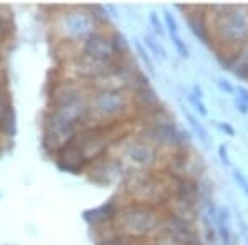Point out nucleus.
<instances>
[{
	"instance_id": "nucleus-1",
	"label": "nucleus",
	"mask_w": 248,
	"mask_h": 245,
	"mask_svg": "<svg viewBox=\"0 0 248 245\" xmlns=\"http://www.w3.org/2000/svg\"><path fill=\"white\" fill-rule=\"evenodd\" d=\"M214 53H237L248 42V5H207Z\"/></svg>"
},
{
	"instance_id": "nucleus-2",
	"label": "nucleus",
	"mask_w": 248,
	"mask_h": 245,
	"mask_svg": "<svg viewBox=\"0 0 248 245\" xmlns=\"http://www.w3.org/2000/svg\"><path fill=\"white\" fill-rule=\"evenodd\" d=\"M162 212L164 209L149 204L126 200L121 202L113 229L116 234L133 239L139 244H147L157 232H161Z\"/></svg>"
},
{
	"instance_id": "nucleus-3",
	"label": "nucleus",
	"mask_w": 248,
	"mask_h": 245,
	"mask_svg": "<svg viewBox=\"0 0 248 245\" xmlns=\"http://www.w3.org/2000/svg\"><path fill=\"white\" fill-rule=\"evenodd\" d=\"M90 124H119L136 114L133 99L127 90H96L90 91Z\"/></svg>"
},
{
	"instance_id": "nucleus-4",
	"label": "nucleus",
	"mask_w": 248,
	"mask_h": 245,
	"mask_svg": "<svg viewBox=\"0 0 248 245\" xmlns=\"http://www.w3.org/2000/svg\"><path fill=\"white\" fill-rule=\"evenodd\" d=\"M119 144V156L121 163L129 172H149L155 171L161 164L162 151L157 149L153 143L146 141L141 136H129L123 138Z\"/></svg>"
},
{
	"instance_id": "nucleus-5",
	"label": "nucleus",
	"mask_w": 248,
	"mask_h": 245,
	"mask_svg": "<svg viewBox=\"0 0 248 245\" xmlns=\"http://www.w3.org/2000/svg\"><path fill=\"white\" fill-rule=\"evenodd\" d=\"M57 29L66 42H85L88 37L98 32L93 17L86 7H71L60 15Z\"/></svg>"
},
{
	"instance_id": "nucleus-6",
	"label": "nucleus",
	"mask_w": 248,
	"mask_h": 245,
	"mask_svg": "<svg viewBox=\"0 0 248 245\" xmlns=\"http://www.w3.org/2000/svg\"><path fill=\"white\" fill-rule=\"evenodd\" d=\"M81 53L86 57L99 60V62H118L113 40H111V32L98 30L91 37H88L81 45Z\"/></svg>"
},
{
	"instance_id": "nucleus-7",
	"label": "nucleus",
	"mask_w": 248,
	"mask_h": 245,
	"mask_svg": "<svg viewBox=\"0 0 248 245\" xmlns=\"http://www.w3.org/2000/svg\"><path fill=\"white\" fill-rule=\"evenodd\" d=\"M184 12V17L187 20V25L192 33L195 35L203 45H212V32H210V17L207 5H187L181 7Z\"/></svg>"
},
{
	"instance_id": "nucleus-8",
	"label": "nucleus",
	"mask_w": 248,
	"mask_h": 245,
	"mask_svg": "<svg viewBox=\"0 0 248 245\" xmlns=\"http://www.w3.org/2000/svg\"><path fill=\"white\" fill-rule=\"evenodd\" d=\"M161 232H166L175 239L182 240L184 244L194 240L195 237H199V227L195 222H190V220H186L182 217L172 214V212L166 211L164 209L162 212V220H161Z\"/></svg>"
},
{
	"instance_id": "nucleus-9",
	"label": "nucleus",
	"mask_w": 248,
	"mask_h": 245,
	"mask_svg": "<svg viewBox=\"0 0 248 245\" xmlns=\"http://www.w3.org/2000/svg\"><path fill=\"white\" fill-rule=\"evenodd\" d=\"M53 158L57 161L60 169L70 172V174H81V172H86L88 166H90V163L86 161L81 149H79L78 144L75 141H71L70 144H66L65 147H62Z\"/></svg>"
},
{
	"instance_id": "nucleus-10",
	"label": "nucleus",
	"mask_w": 248,
	"mask_h": 245,
	"mask_svg": "<svg viewBox=\"0 0 248 245\" xmlns=\"http://www.w3.org/2000/svg\"><path fill=\"white\" fill-rule=\"evenodd\" d=\"M119 207H121V200H116L114 197L109 199L106 204L103 206L91 209V211L85 212V220L90 224L91 227L94 229H106L111 227L116 220V215L119 212Z\"/></svg>"
},
{
	"instance_id": "nucleus-11",
	"label": "nucleus",
	"mask_w": 248,
	"mask_h": 245,
	"mask_svg": "<svg viewBox=\"0 0 248 245\" xmlns=\"http://www.w3.org/2000/svg\"><path fill=\"white\" fill-rule=\"evenodd\" d=\"M182 111H184V116H186L187 123H189L192 132H194V136L203 144V146H205V149H210L212 138H210L209 131H207V128L203 126V123L195 114H192L189 110H186V106H182Z\"/></svg>"
},
{
	"instance_id": "nucleus-12",
	"label": "nucleus",
	"mask_w": 248,
	"mask_h": 245,
	"mask_svg": "<svg viewBox=\"0 0 248 245\" xmlns=\"http://www.w3.org/2000/svg\"><path fill=\"white\" fill-rule=\"evenodd\" d=\"M142 45L146 47V50L149 51V55L155 60H161V62H166V60H169L167 57V50L164 48V45L161 43V40H159L155 35H153L151 32H146V33L142 35L141 38Z\"/></svg>"
},
{
	"instance_id": "nucleus-13",
	"label": "nucleus",
	"mask_w": 248,
	"mask_h": 245,
	"mask_svg": "<svg viewBox=\"0 0 248 245\" xmlns=\"http://www.w3.org/2000/svg\"><path fill=\"white\" fill-rule=\"evenodd\" d=\"M12 106L9 99V91L0 83V130L2 132L7 131V126H12Z\"/></svg>"
},
{
	"instance_id": "nucleus-14",
	"label": "nucleus",
	"mask_w": 248,
	"mask_h": 245,
	"mask_svg": "<svg viewBox=\"0 0 248 245\" xmlns=\"http://www.w3.org/2000/svg\"><path fill=\"white\" fill-rule=\"evenodd\" d=\"M111 40H113V45H114V50H116V55L118 58H126L131 55V45L127 42V38L124 37L121 32L118 30H111Z\"/></svg>"
},
{
	"instance_id": "nucleus-15",
	"label": "nucleus",
	"mask_w": 248,
	"mask_h": 245,
	"mask_svg": "<svg viewBox=\"0 0 248 245\" xmlns=\"http://www.w3.org/2000/svg\"><path fill=\"white\" fill-rule=\"evenodd\" d=\"M166 33L169 35L172 45H174V48H175V51H177L179 57L186 58V60L189 58L190 57V51H189V47H187V43L184 42V38H182V35H181V30H179V29L167 30Z\"/></svg>"
},
{
	"instance_id": "nucleus-16",
	"label": "nucleus",
	"mask_w": 248,
	"mask_h": 245,
	"mask_svg": "<svg viewBox=\"0 0 248 245\" xmlns=\"http://www.w3.org/2000/svg\"><path fill=\"white\" fill-rule=\"evenodd\" d=\"M96 245H142V244L136 242V240H133V239H127V237H123V235L116 234L113 226H111L109 234L103 235Z\"/></svg>"
},
{
	"instance_id": "nucleus-17",
	"label": "nucleus",
	"mask_w": 248,
	"mask_h": 245,
	"mask_svg": "<svg viewBox=\"0 0 248 245\" xmlns=\"http://www.w3.org/2000/svg\"><path fill=\"white\" fill-rule=\"evenodd\" d=\"M88 12L91 14V17H93L96 27H109V14H108L106 7L105 5H88L86 7Z\"/></svg>"
},
{
	"instance_id": "nucleus-18",
	"label": "nucleus",
	"mask_w": 248,
	"mask_h": 245,
	"mask_svg": "<svg viewBox=\"0 0 248 245\" xmlns=\"http://www.w3.org/2000/svg\"><path fill=\"white\" fill-rule=\"evenodd\" d=\"M134 48H136V53L138 57L141 58V62L146 65V70L149 71V75H155V68H154V62H153V57L149 55V51L146 50V47L142 45V42L139 38H134Z\"/></svg>"
},
{
	"instance_id": "nucleus-19",
	"label": "nucleus",
	"mask_w": 248,
	"mask_h": 245,
	"mask_svg": "<svg viewBox=\"0 0 248 245\" xmlns=\"http://www.w3.org/2000/svg\"><path fill=\"white\" fill-rule=\"evenodd\" d=\"M233 217L238 227V239L242 240L243 245H248V220L245 219V215L242 214V211L238 207H235Z\"/></svg>"
},
{
	"instance_id": "nucleus-20",
	"label": "nucleus",
	"mask_w": 248,
	"mask_h": 245,
	"mask_svg": "<svg viewBox=\"0 0 248 245\" xmlns=\"http://www.w3.org/2000/svg\"><path fill=\"white\" fill-rule=\"evenodd\" d=\"M186 98H187V101H189V104L192 106V110L195 111L199 116H202V118H205V116H209V110H207V106H205V103H203V99L202 98H197L192 91H186Z\"/></svg>"
},
{
	"instance_id": "nucleus-21",
	"label": "nucleus",
	"mask_w": 248,
	"mask_h": 245,
	"mask_svg": "<svg viewBox=\"0 0 248 245\" xmlns=\"http://www.w3.org/2000/svg\"><path fill=\"white\" fill-rule=\"evenodd\" d=\"M149 25H151V29H153L154 33L157 38H162L164 35H166V27H164V22H162V18L159 17V14L155 10H151L149 12Z\"/></svg>"
},
{
	"instance_id": "nucleus-22",
	"label": "nucleus",
	"mask_w": 248,
	"mask_h": 245,
	"mask_svg": "<svg viewBox=\"0 0 248 245\" xmlns=\"http://www.w3.org/2000/svg\"><path fill=\"white\" fill-rule=\"evenodd\" d=\"M232 176H233V180L237 182V186L242 189V192L248 197V178L245 172L242 169H238V167H235V169L232 171Z\"/></svg>"
},
{
	"instance_id": "nucleus-23",
	"label": "nucleus",
	"mask_w": 248,
	"mask_h": 245,
	"mask_svg": "<svg viewBox=\"0 0 248 245\" xmlns=\"http://www.w3.org/2000/svg\"><path fill=\"white\" fill-rule=\"evenodd\" d=\"M214 80H215V85H217V88L222 93L235 96V86L232 85V82L229 78H225V76H215Z\"/></svg>"
},
{
	"instance_id": "nucleus-24",
	"label": "nucleus",
	"mask_w": 248,
	"mask_h": 245,
	"mask_svg": "<svg viewBox=\"0 0 248 245\" xmlns=\"http://www.w3.org/2000/svg\"><path fill=\"white\" fill-rule=\"evenodd\" d=\"M217 154L220 158V163L223 164L225 167H232V159L229 156V149H227V144H220L217 147Z\"/></svg>"
},
{
	"instance_id": "nucleus-25",
	"label": "nucleus",
	"mask_w": 248,
	"mask_h": 245,
	"mask_svg": "<svg viewBox=\"0 0 248 245\" xmlns=\"http://www.w3.org/2000/svg\"><path fill=\"white\" fill-rule=\"evenodd\" d=\"M215 126H217L223 134L229 136V138H235V136H237V131H235V128L232 126L229 121H215Z\"/></svg>"
},
{
	"instance_id": "nucleus-26",
	"label": "nucleus",
	"mask_w": 248,
	"mask_h": 245,
	"mask_svg": "<svg viewBox=\"0 0 248 245\" xmlns=\"http://www.w3.org/2000/svg\"><path fill=\"white\" fill-rule=\"evenodd\" d=\"M235 96H237V98H240L242 101H245L248 104V88L247 86H243V85L235 86Z\"/></svg>"
},
{
	"instance_id": "nucleus-27",
	"label": "nucleus",
	"mask_w": 248,
	"mask_h": 245,
	"mask_svg": "<svg viewBox=\"0 0 248 245\" xmlns=\"http://www.w3.org/2000/svg\"><path fill=\"white\" fill-rule=\"evenodd\" d=\"M233 106L240 114H248V104L245 101H242L240 98H237V96H235V99H233Z\"/></svg>"
},
{
	"instance_id": "nucleus-28",
	"label": "nucleus",
	"mask_w": 248,
	"mask_h": 245,
	"mask_svg": "<svg viewBox=\"0 0 248 245\" xmlns=\"http://www.w3.org/2000/svg\"><path fill=\"white\" fill-rule=\"evenodd\" d=\"M240 57H242L243 62H245L247 65H248V42L242 48H240Z\"/></svg>"
},
{
	"instance_id": "nucleus-29",
	"label": "nucleus",
	"mask_w": 248,
	"mask_h": 245,
	"mask_svg": "<svg viewBox=\"0 0 248 245\" xmlns=\"http://www.w3.org/2000/svg\"><path fill=\"white\" fill-rule=\"evenodd\" d=\"M0 136H2V130H0Z\"/></svg>"
}]
</instances>
